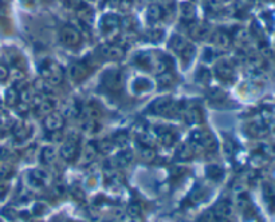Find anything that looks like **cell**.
Masks as SVG:
<instances>
[{
	"label": "cell",
	"instance_id": "1",
	"mask_svg": "<svg viewBox=\"0 0 275 222\" xmlns=\"http://www.w3.org/2000/svg\"><path fill=\"white\" fill-rule=\"evenodd\" d=\"M41 75L47 83L51 86H57L62 82L63 79V71L61 69V66L58 63H55L54 60H44L41 66Z\"/></svg>",
	"mask_w": 275,
	"mask_h": 222
},
{
	"label": "cell",
	"instance_id": "2",
	"mask_svg": "<svg viewBox=\"0 0 275 222\" xmlns=\"http://www.w3.org/2000/svg\"><path fill=\"white\" fill-rule=\"evenodd\" d=\"M59 154H61V158L66 162H75L78 160L81 150H79V138L77 135L66 137L65 142L61 146Z\"/></svg>",
	"mask_w": 275,
	"mask_h": 222
},
{
	"label": "cell",
	"instance_id": "3",
	"mask_svg": "<svg viewBox=\"0 0 275 222\" xmlns=\"http://www.w3.org/2000/svg\"><path fill=\"white\" fill-rule=\"evenodd\" d=\"M27 181L33 189H43L51 183V175L44 169H34L27 174Z\"/></svg>",
	"mask_w": 275,
	"mask_h": 222
},
{
	"label": "cell",
	"instance_id": "4",
	"mask_svg": "<svg viewBox=\"0 0 275 222\" xmlns=\"http://www.w3.org/2000/svg\"><path fill=\"white\" fill-rule=\"evenodd\" d=\"M59 39H61L63 46H67V47H75V46H78V44L81 43V33H79L75 27L66 24V26H63L62 28H61Z\"/></svg>",
	"mask_w": 275,
	"mask_h": 222
},
{
	"label": "cell",
	"instance_id": "5",
	"mask_svg": "<svg viewBox=\"0 0 275 222\" xmlns=\"http://www.w3.org/2000/svg\"><path fill=\"white\" fill-rule=\"evenodd\" d=\"M103 87L112 92H116L122 88V75L117 70H107L102 77Z\"/></svg>",
	"mask_w": 275,
	"mask_h": 222
},
{
	"label": "cell",
	"instance_id": "6",
	"mask_svg": "<svg viewBox=\"0 0 275 222\" xmlns=\"http://www.w3.org/2000/svg\"><path fill=\"white\" fill-rule=\"evenodd\" d=\"M43 126L48 133L61 131L65 126V115L59 111H51L43 118Z\"/></svg>",
	"mask_w": 275,
	"mask_h": 222
},
{
	"label": "cell",
	"instance_id": "7",
	"mask_svg": "<svg viewBox=\"0 0 275 222\" xmlns=\"http://www.w3.org/2000/svg\"><path fill=\"white\" fill-rule=\"evenodd\" d=\"M101 29L105 35H112L116 34L118 29L121 28V19L118 18L117 15L106 14L101 20Z\"/></svg>",
	"mask_w": 275,
	"mask_h": 222
},
{
	"label": "cell",
	"instance_id": "8",
	"mask_svg": "<svg viewBox=\"0 0 275 222\" xmlns=\"http://www.w3.org/2000/svg\"><path fill=\"white\" fill-rule=\"evenodd\" d=\"M211 211H212L215 219H217V221H226V219L231 218L234 209H232V204L230 201L222 200L213 206Z\"/></svg>",
	"mask_w": 275,
	"mask_h": 222
},
{
	"label": "cell",
	"instance_id": "9",
	"mask_svg": "<svg viewBox=\"0 0 275 222\" xmlns=\"http://www.w3.org/2000/svg\"><path fill=\"white\" fill-rule=\"evenodd\" d=\"M89 74H90V70L85 63H74L70 67V78H71L74 83H81L82 80L88 78Z\"/></svg>",
	"mask_w": 275,
	"mask_h": 222
},
{
	"label": "cell",
	"instance_id": "10",
	"mask_svg": "<svg viewBox=\"0 0 275 222\" xmlns=\"http://www.w3.org/2000/svg\"><path fill=\"white\" fill-rule=\"evenodd\" d=\"M158 130H156V134H157L158 142L161 143L164 147H172L177 141V135L173 130L168 128H157Z\"/></svg>",
	"mask_w": 275,
	"mask_h": 222
},
{
	"label": "cell",
	"instance_id": "11",
	"mask_svg": "<svg viewBox=\"0 0 275 222\" xmlns=\"http://www.w3.org/2000/svg\"><path fill=\"white\" fill-rule=\"evenodd\" d=\"M102 55L109 60H113V62H118L124 58L125 50L118 46V44H106L102 47Z\"/></svg>",
	"mask_w": 275,
	"mask_h": 222
},
{
	"label": "cell",
	"instance_id": "12",
	"mask_svg": "<svg viewBox=\"0 0 275 222\" xmlns=\"http://www.w3.org/2000/svg\"><path fill=\"white\" fill-rule=\"evenodd\" d=\"M215 74L223 82H231L234 79V67L228 62H219L215 66Z\"/></svg>",
	"mask_w": 275,
	"mask_h": 222
},
{
	"label": "cell",
	"instance_id": "13",
	"mask_svg": "<svg viewBox=\"0 0 275 222\" xmlns=\"http://www.w3.org/2000/svg\"><path fill=\"white\" fill-rule=\"evenodd\" d=\"M211 40H212V43L215 44L216 47L223 48V50L230 47L232 43L231 35L226 33V31H222V29H217V31L211 34Z\"/></svg>",
	"mask_w": 275,
	"mask_h": 222
},
{
	"label": "cell",
	"instance_id": "14",
	"mask_svg": "<svg viewBox=\"0 0 275 222\" xmlns=\"http://www.w3.org/2000/svg\"><path fill=\"white\" fill-rule=\"evenodd\" d=\"M173 101L169 97H161V98L156 99L151 106H149V111L156 115H165V113L168 111L169 106Z\"/></svg>",
	"mask_w": 275,
	"mask_h": 222
},
{
	"label": "cell",
	"instance_id": "15",
	"mask_svg": "<svg viewBox=\"0 0 275 222\" xmlns=\"http://www.w3.org/2000/svg\"><path fill=\"white\" fill-rule=\"evenodd\" d=\"M133 158H134V153L133 150L130 149H122L120 153H117V155L114 157V162L116 168H126L129 165L133 162Z\"/></svg>",
	"mask_w": 275,
	"mask_h": 222
},
{
	"label": "cell",
	"instance_id": "16",
	"mask_svg": "<svg viewBox=\"0 0 275 222\" xmlns=\"http://www.w3.org/2000/svg\"><path fill=\"white\" fill-rule=\"evenodd\" d=\"M164 8H162L160 4L152 3L149 4L147 8V20L149 23H152V24H154V23L160 22V20L164 18Z\"/></svg>",
	"mask_w": 275,
	"mask_h": 222
},
{
	"label": "cell",
	"instance_id": "17",
	"mask_svg": "<svg viewBox=\"0 0 275 222\" xmlns=\"http://www.w3.org/2000/svg\"><path fill=\"white\" fill-rule=\"evenodd\" d=\"M183 118L188 124H200L203 120V114L198 107H189V109H184Z\"/></svg>",
	"mask_w": 275,
	"mask_h": 222
},
{
	"label": "cell",
	"instance_id": "18",
	"mask_svg": "<svg viewBox=\"0 0 275 222\" xmlns=\"http://www.w3.org/2000/svg\"><path fill=\"white\" fill-rule=\"evenodd\" d=\"M247 134L251 135V137H255V138H259V137H263V135L267 134V126L264 123V120L251 122L247 126Z\"/></svg>",
	"mask_w": 275,
	"mask_h": 222
},
{
	"label": "cell",
	"instance_id": "19",
	"mask_svg": "<svg viewBox=\"0 0 275 222\" xmlns=\"http://www.w3.org/2000/svg\"><path fill=\"white\" fill-rule=\"evenodd\" d=\"M39 160L43 165H52L57 160V150H55L54 146H44L42 147L41 153H39Z\"/></svg>",
	"mask_w": 275,
	"mask_h": 222
},
{
	"label": "cell",
	"instance_id": "20",
	"mask_svg": "<svg viewBox=\"0 0 275 222\" xmlns=\"http://www.w3.org/2000/svg\"><path fill=\"white\" fill-rule=\"evenodd\" d=\"M189 34H191V37L194 38V39L198 40L206 39L208 35H211L208 27H207L206 24H203V23H194L191 28H189Z\"/></svg>",
	"mask_w": 275,
	"mask_h": 222
},
{
	"label": "cell",
	"instance_id": "21",
	"mask_svg": "<svg viewBox=\"0 0 275 222\" xmlns=\"http://www.w3.org/2000/svg\"><path fill=\"white\" fill-rule=\"evenodd\" d=\"M33 134V128L27 123H19L14 129V137L18 141H26Z\"/></svg>",
	"mask_w": 275,
	"mask_h": 222
},
{
	"label": "cell",
	"instance_id": "22",
	"mask_svg": "<svg viewBox=\"0 0 275 222\" xmlns=\"http://www.w3.org/2000/svg\"><path fill=\"white\" fill-rule=\"evenodd\" d=\"M81 114L85 117V119H94L98 120L102 115V111L99 110V107L93 105H88L85 107H81Z\"/></svg>",
	"mask_w": 275,
	"mask_h": 222
},
{
	"label": "cell",
	"instance_id": "23",
	"mask_svg": "<svg viewBox=\"0 0 275 222\" xmlns=\"http://www.w3.org/2000/svg\"><path fill=\"white\" fill-rule=\"evenodd\" d=\"M187 44H188V42L184 39L181 35H173V37L171 38V40H169L168 46L172 51L180 54V52L183 51L184 48L187 47Z\"/></svg>",
	"mask_w": 275,
	"mask_h": 222
},
{
	"label": "cell",
	"instance_id": "24",
	"mask_svg": "<svg viewBox=\"0 0 275 222\" xmlns=\"http://www.w3.org/2000/svg\"><path fill=\"white\" fill-rule=\"evenodd\" d=\"M97 153H98V151H97L94 142L88 143V145L85 146L84 153H82V162H84L85 165L92 164L93 161H94V158H96Z\"/></svg>",
	"mask_w": 275,
	"mask_h": 222
},
{
	"label": "cell",
	"instance_id": "25",
	"mask_svg": "<svg viewBox=\"0 0 275 222\" xmlns=\"http://www.w3.org/2000/svg\"><path fill=\"white\" fill-rule=\"evenodd\" d=\"M206 170H207V177H208L209 179L215 181V182H219L220 179L224 177V170L216 164L208 165Z\"/></svg>",
	"mask_w": 275,
	"mask_h": 222
},
{
	"label": "cell",
	"instance_id": "26",
	"mask_svg": "<svg viewBox=\"0 0 275 222\" xmlns=\"http://www.w3.org/2000/svg\"><path fill=\"white\" fill-rule=\"evenodd\" d=\"M194 155H195V153L189 143H183V145H180L179 149L176 150V158L179 161L191 160Z\"/></svg>",
	"mask_w": 275,
	"mask_h": 222
},
{
	"label": "cell",
	"instance_id": "27",
	"mask_svg": "<svg viewBox=\"0 0 275 222\" xmlns=\"http://www.w3.org/2000/svg\"><path fill=\"white\" fill-rule=\"evenodd\" d=\"M94 145H96L97 151L101 154H110L116 146L112 139H99V141L94 142Z\"/></svg>",
	"mask_w": 275,
	"mask_h": 222
},
{
	"label": "cell",
	"instance_id": "28",
	"mask_svg": "<svg viewBox=\"0 0 275 222\" xmlns=\"http://www.w3.org/2000/svg\"><path fill=\"white\" fill-rule=\"evenodd\" d=\"M34 90H35L37 94L48 97V94L51 92V84L47 83L43 78H41V79L35 80V83H34Z\"/></svg>",
	"mask_w": 275,
	"mask_h": 222
},
{
	"label": "cell",
	"instance_id": "29",
	"mask_svg": "<svg viewBox=\"0 0 275 222\" xmlns=\"http://www.w3.org/2000/svg\"><path fill=\"white\" fill-rule=\"evenodd\" d=\"M78 15H79V19H81L84 23H90L94 18V12L89 6L86 4H81L79 8H78Z\"/></svg>",
	"mask_w": 275,
	"mask_h": 222
},
{
	"label": "cell",
	"instance_id": "30",
	"mask_svg": "<svg viewBox=\"0 0 275 222\" xmlns=\"http://www.w3.org/2000/svg\"><path fill=\"white\" fill-rule=\"evenodd\" d=\"M18 102H20L18 88L16 87L8 88L7 92H6V103H7L8 106H16Z\"/></svg>",
	"mask_w": 275,
	"mask_h": 222
},
{
	"label": "cell",
	"instance_id": "31",
	"mask_svg": "<svg viewBox=\"0 0 275 222\" xmlns=\"http://www.w3.org/2000/svg\"><path fill=\"white\" fill-rule=\"evenodd\" d=\"M140 157L143 158L145 162H152L156 158V153H154L153 147L149 146H140Z\"/></svg>",
	"mask_w": 275,
	"mask_h": 222
},
{
	"label": "cell",
	"instance_id": "32",
	"mask_svg": "<svg viewBox=\"0 0 275 222\" xmlns=\"http://www.w3.org/2000/svg\"><path fill=\"white\" fill-rule=\"evenodd\" d=\"M180 14L185 20H191L195 16V7L191 3H183L180 6Z\"/></svg>",
	"mask_w": 275,
	"mask_h": 222
},
{
	"label": "cell",
	"instance_id": "33",
	"mask_svg": "<svg viewBox=\"0 0 275 222\" xmlns=\"http://www.w3.org/2000/svg\"><path fill=\"white\" fill-rule=\"evenodd\" d=\"M126 213L129 215L130 218L133 219H137V218H141V213H143V210H141V206H140V204H137V202H132V204L128 205V208H126Z\"/></svg>",
	"mask_w": 275,
	"mask_h": 222
},
{
	"label": "cell",
	"instance_id": "34",
	"mask_svg": "<svg viewBox=\"0 0 275 222\" xmlns=\"http://www.w3.org/2000/svg\"><path fill=\"white\" fill-rule=\"evenodd\" d=\"M116 146H120V147H125L126 143H128V133L126 131H118L116 133L112 139Z\"/></svg>",
	"mask_w": 275,
	"mask_h": 222
},
{
	"label": "cell",
	"instance_id": "35",
	"mask_svg": "<svg viewBox=\"0 0 275 222\" xmlns=\"http://www.w3.org/2000/svg\"><path fill=\"white\" fill-rule=\"evenodd\" d=\"M180 58H181V60H183L184 63H188L189 60H191L192 58H194L195 55V46H192L191 43L187 44V47L184 48L183 51L180 52Z\"/></svg>",
	"mask_w": 275,
	"mask_h": 222
},
{
	"label": "cell",
	"instance_id": "36",
	"mask_svg": "<svg viewBox=\"0 0 275 222\" xmlns=\"http://www.w3.org/2000/svg\"><path fill=\"white\" fill-rule=\"evenodd\" d=\"M82 128H84L85 131H88V133H90V134H94V133H97L98 131V120H94V119H85V123L82 124Z\"/></svg>",
	"mask_w": 275,
	"mask_h": 222
},
{
	"label": "cell",
	"instance_id": "37",
	"mask_svg": "<svg viewBox=\"0 0 275 222\" xmlns=\"http://www.w3.org/2000/svg\"><path fill=\"white\" fill-rule=\"evenodd\" d=\"M134 88H136L137 92H145V91H148V90H151L152 83L148 79H145L144 84H141L140 79H137L136 82H134Z\"/></svg>",
	"mask_w": 275,
	"mask_h": 222
},
{
	"label": "cell",
	"instance_id": "38",
	"mask_svg": "<svg viewBox=\"0 0 275 222\" xmlns=\"http://www.w3.org/2000/svg\"><path fill=\"white\" fill-rule=\"evenodd\" d=\"M172 80H173L172 74L167 73V71L160 74V77H158V82L161 84H164V86H169V84L172 83Z\"/></svg>",
	"mask_w": 275,
	"mask_h": 222
},
{
	"label": "cell",
	"instance_id": "39",
	"mask_svg": "<svg viewBox=\"0 0 275 222\" xmlns=\"http://www.w3.org/2000/svg\"><path fill=\"white\" fill-rule=\"evenodd\" d=\"M198 79L202 82V83H208L209 79H211V73H209L207 69H202L198 74Z\"/></svg>",
	"mask_w": 275,
	"mask_h": 222
},
{
	"label": "cell",
	"instance_id": "40",
	"mask_svg": "<svg viewBox=\"0 0 275 222\" xmlns=\"http://www.w3.org/2000/svg\"><path fill=\"white\" fill-rule=\"evenodd\" d=\"M206 194H207L206 190L203 189V187H199V189H196L194 193L191 194V200L194 201V202H199V201L204 198V196H206Z\"/></svg>",
	"mask_w": 275,
	"mask_h": 222
},
{
	"label": "cell",
	"instance_id": "41",
	"mask_svg": "<svg viewBox=\"0 0 275 222\" xmlns=\"http://www.w3.org/2000/svg\"><path fill=\"white\" fill-rule=\"evenodd\" d=\"M147 37L149 40L156 42V40H160L162 37H164V33H162L161 29H153V31H149V33L147 34Z\"/></svg>",
	"mask_w": 275,
	"mask_h": 222
},
{
	"label": "cell",
	"instance_id": "42",
	"mask_svg": "<svg viewBox=\"0 0 275 222\" xmlns=\"http://www.w3.org/2000/svg\"><path fill=\"white\" fill-rule=\"evenodd\" d=\"M224 154H226V157H231L232 154H234V146H232V143L231 142H226L224 143Z\"/></svg>",
	"mask_w": 275,
	"mask_h": 222
},
{
	"label": "cell",
	"instance_id": "43",
	"mask_svg": "<svg viewBox=\"0 0 275 222\" xmlns=\"http://www.w3.org/2000/svg\"><path fill=\"white\" fill-rule=\"evenodd\" d=\"M213 219H215V217H213L212 211H207V213L202 215V218H200L199 222H213Z\"/></svg>",
	"mask_w": 275,
	"mask_h": 222
},
{
	"label": "cell",
	"instance_id": "44",
	"mask_svg": "<svg viewBox=\"0 0 275 222\" xmlns=\"http://www.w3.org/2000/svg\"><path fill=\"white\" fill-rule=\"evenodd\" d=\"M8 192V185L6 183V181H2L0 182V200H3L4 197H6V194H7Z\"/></svg>",
	"mask_w": 275,
	"mask_h": 222
},
{
	"label": "cell",
	"instance_id": "45",
	"mask_svg": "<svg viewBox=\"0 0 275 222\" xmlns=\"http://www.w3.org/2000/svg\"><path fill=\"white\" fill-rule=\"evenodd\" d=\"M8 78V71L4 66H0V80H6Z\"/></svg>",
	"mask_w": 275,
	"mask_h": 222
},
{
	"label": "cell",
	"instance_id": "46",
	"mask_svg": "<svg viewBox=\"0 0 275 222\" xmlns=\"http://www.w3.org/2000/svg\"><path fill=\"white\" fill-rule=\"evenodd\" d=\"M106 6L109 7H116V6H120L121 4V0H103Z\"/></svg>",
	"mask_w": 275,
	"mask_h": 222
},
{
	"label": "cell",
	"instance_id": "47",
	"mask_svg": "<svg viewBox=\"0 0 275 222\" xmlns=\"http://www.w3.org/2000/svg\"><path fill=\"white\" fill-rule=\"evenodd\" d=\"M73 196L75 197V198H81V200H84L85 194L82 193L81 189H75V190H73Z\"/></svg>",
	"mask_w": 275,
	"mask_h": 222
},
{
	"label": "cell",
	"instance_id": "48",
	"mask_svg": "<svg viewBox=\"0 0 275 222\" xmlns=\"http://www.w3.org/2000/svg\"><path fill=\"white\" fill-rule=\"evenodd\" d=\"M274 154H275V150H274Z\"/></svg>",
	"mask_w": 275,
	"mask_h": 222
},
{
	"label": "cell",
	"instance_id": "49",
	"mask_svg": "<svg viewBox=\"0 0 275 222\" xmlns=\"http://www.w3.org/2000/svg\"><path fill=\"white\" fill-rule=\"evenodd\" d=\"M114 222H117V221H114Z\"/></svg>",
	"mask_w": 275,
	"mask_h": 222
},
{
	"label": "cell",
	"instance_id": "50",
	"mask_svg": "<svg viewBox=\"0 0 275 222\" xmlns=\"http://www.w3.org/2000/svg\"><path fill=\"white\" fill-rule=\"evenodd\" d=\"M274 131H275V130H274Z\"/></svg>",
	"mask_w": 275,
	"mask_h": 222
}]
</instances>
